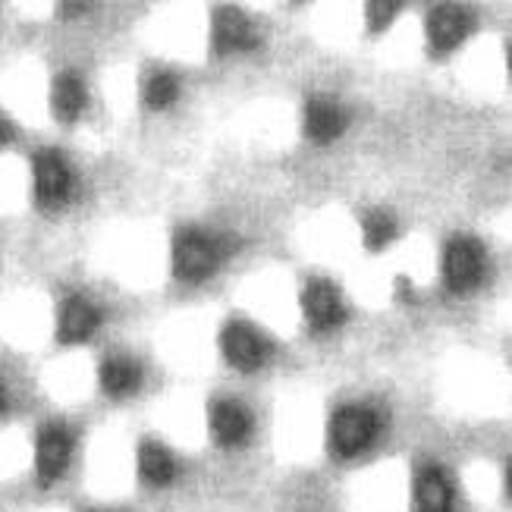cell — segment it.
<instances>
[{"mask_svg":"<svg viewBox=\"0 0 512 512\" xmlns=\"http://www.w3.org/2000/svg\"><path fill=\"white\" fill-rule=\"evenodd\" d=\"M220 264V246L217 239L202 233V230H176L173 239V274L186 280V283H198L214 274V267Z\"/></svg>","mask_w":512,"mask_h":512,"instance_id":"obj_1","label":"cell"},{"mask_svg":"<svg viewBox=\"0 0 512 512\" xmlns=\"http://www.w3.org/2000/svg\"><path fill=\"white\" fill-rule=\"evenodd\" d=\"M374 431H377V415L368 406H343L330 421V447L337 456L349 459L368 447L374 440Z\"/></svg>","mask_w":512,"mask_h":512,"instance_id":"obj_2","label":"cell"},{"mask_svg":"<svg viewBox=\"0 0 512 512\" xmlns=\"http://www.w3.org/2000/svg\"><path fill=\"white\" fill-rule=\"evenodd\" d=\"M220 352H224V359L239 368V371H255L267 362V355H271V343H267L261 333L246 324V321H230L220 333Z\"/></svg>","mask_w":512,"mask_h":512,"instance_id":"obj_3","label":"cell"},{"mask_svg":"<svg viewBox=\"0 0 512 512\" xmlns=\"http://www.w3.org/2000/svg\"><path fill=\"white\" fill-rule=\"evenodd\" d=\"M484 271V249L472 236H456L447 252H443V277L453 293H465V289L478 286Z\"/></svg>","mask_w":512,"mask_h":512,"instance_id":"obj_4","label":"cell"},{"mask_svg":"<svg viewBox=\"0 0 512 512\" xmlns=\"http://www.w3.org/2000/svg\"><path fill=\"white\" fill-rule=\"evenodd\" d=\"M32 170H35V198H38V205L57 208V205L66 202V198H70L73 173H70V167H66V161L60 158L57 151H38L35 161H32Z\"/></svg>","mask_w":512,"mask_h":512,"instance_id":"obj_5","label":"cell"},{"mask_svg":"<svg viewBox=\"0 0 512 512\" xmlns=\"http://www.w3.org/2000/svg\"><path fill=\"white\" fill-rule=\"evenodd\" d=\"M302 311L315 330H333L346 321V305L340 289L330 280H308L302 289Z\"/></svg>","mask_w":512,"mask_h":512,"instance_id":"obj_6","label":"cell"},{"mask_svg":"<svg viewBox=\"0 0 512 512\" xmlns=\"http://www.w3.org/2000/svg\"><path fill=\"white\" fill-rule=\"evenodd\" d=\"M472 32V16L462 7L440 4L428 13V44L434 54H450Z\"/></svg>","mask_w":512,"mask_h":512,"instance_id":"obj_7","label":"cell"},{"mask_svg":"<svg viewBox=\"0 0 512 512\" xmlns=\"http://www.w3.org/2000/svg\"><path fill=\"white\" fill-rule=\"evenodd\" d=\"M214 48L220 54L252 51L258 48V32L236 7H220L214 16Z\"/></svg>","mask_w":512,"mask_h":512,"instance_id":"obj_8","label":"cell"},{"mask_svg":"<svg viewBox=\"0 0 512 512\" xmlns=\"http://www.w3.org/2000/svg\"><path fill=\"white\" fill-rule=\"evenodd\" d=\"M73 453V437L60 425H44L38 434V450H35V465H38V478L41 481H54L63 475L66 462Z\"/></svg>","mask_w":512,"mask_h":512,"instance_id":"obj_9","label":"cell"},{"mask_svg":"<svg viewBox=\"0 0 512 512\" xmlns=\"http://www.w3.org/2000/svg\"><path fill=\"white\" fill-rule=\"evenodd\" d=\"M98 308L92 302H85L82 296H70L60 305V321H57V333L63 343H82L98 330Z\"/></svg>","mask_w":512,"mask_h":512,"instance_id":"obj_10","label":"cell"},{"mask_svg":"<svg viewBox=\"0 0 512 512\" xmlns=\"http://www.w3.org/2000/svg\"><path fill=\"white\" fill-rule=\"evenodd\" d=\"M346 129V114L337 101L330 98H311L305 104V132L311 142H333Z\"/></svg>","mask_w":512,"mask_h":512,"instance_id":"obj_11","label":"cell"},{"mask_svg":"<svg viewBox=\"0 0 512 512\" xmlns=\"http://www.w3.org/2000/svg\"><path fill=\"white\" fill-rule=\"evenodd\" d=\"M249 431H252V418L239 403L224 399V403L211 406V434H214L217 443H224V447H236V443H242L249 437Z\"/></svg>","mask_w":512,"mask_h":512,"instance_id":"obj_12","label":"cell"},{"mask_svg":"<svg viewBox=\"0 0 512 512\" xmlns=\"http://www.w3.org/2000/svg\"><path fill=\"white\" fill-rule=\"evenodd\" d=\"M415 500H418V512H453L450 478L443 475L437 465H428V469L418 475Z\"/></svg>","mask_w":512,"mask_h":512,"instance_id":"obj_13","label":"cell"},{"mask_svg":"<svg viewBox=\"0 0 512 512\" xmlns=\"http://www.w3.org/2000/svg\"><path fill=\"white\" fill-rule=\"evenodd\" d=\"M98 381H101V390L110 393V396H129L142 387V368L139 362L132 359H123V355H114V359H107L98 371Z\"/></svg>","mask_w":512,"mask_h":512,"instance_id":"obj_14","label":"cell"},{"mask_svg":"<svg viewBox=\"0 0 512 512\" xmlns=\"http://www.w3.org/2000/svg\"><path fill=\"white\" fill-rule=\"evenodd\" d=\"M51 107L63 123H73L85 110V85L76 73H60L51 88Z\"/></svg>","mask_w":512,"mask_h":512,"instance_id":"obj_15","label":"cell"},{"mask_svg":"<svg viewBox=\"0 0 512 512\" xmlns=\"http://www.w3.org/2000/svg\"><path fill=\"white\" fill-rule=\"evenodd\" d=\"M139 472L148 484H170L176 478V462L173 456L161 447V443H142V450H139Z\"/></svg>","mask_w":512,"mask_h":512,"instance_id":"obj_16","label":"cell"},{"mask_svg":"<svg viewBox=\"0 0 512 512\" xmlns=\"http://www.w3.org/2000/svg\"><path fill=\"white\" fill-rule=\"evenodd\" d=\"M176 95H180V79H176L173 73L161 70V73H151L148 82H145V104L161 110V107H170L176 101Z\"/></svg>","mask_w":512,"mask_h":512,"instance_id":"obj_17","label":"cell"},{"mask_svg":"<svg viewBox=\"0 0 512 512\" xmlns=\"http://www.w3.org/2000/svg\"><path fill=\"white\" fill-rule=\"evenodd\" d=\"M393 236H396V220H393V214H387V211H371L365 217V246L371 252L387 249L390 242H393Z\"/></svg>","mask_w":512,"mask_h":512,"instance_id":"obj_18","label":"cell"},{"mask_svg":"<svg viewBox=\"0 0 512 512\" xmlns=\"http://www.w3.org/2000/svg\"><path fill=\"white\" fill-rule=\"evenodd\" d=\"M399 4H368V29L371 32H381L387 29V22L396 16Z\"/></svg>","mask_w":512,"mask_h":512,"instance_id":"obj_19","label":"cell"},{"mask_svg":"<svg viewBox=\"0 0 512 512\" xmlns=\"http://www.w3.org/2000/svg\"><path fill=\"white\" fill-rule=\"evenodd\" d=\"M396 293H399V299H409V302L415 299V293H412V283H409L406 277H399V280H396Z\"/></svg>","mask_w":512,"mask_h":512,"instance_id":"obj_20","label":"cell"},{"mask_svg":"<svg viewBox=\"0 0 512 512\" xmlns=\"http://www.w3.org/2000/svg\"><path fill=\"white\" fill-rule=\"evenodd\" d=\"M10 136H13V129H10V123H7L4 117H0V145H4V142H10Z\"/></svg>","mask_w":512,"mask_h":512,"instance_id":"obj_21","label":"cell"},{"mask_svg":"<svg viewBox=\"0 0 512 512\" xmlns=\"http://www.w3.org/2000/svg\"><path fill=\"white\" fill-rule=\"evenodd\" d=\"M0 409H4V390H0Z\"/></svg>","mask_w":512,"mask_h":512,"instance_id":"obj_22","label":"cell"}]
</instances>
